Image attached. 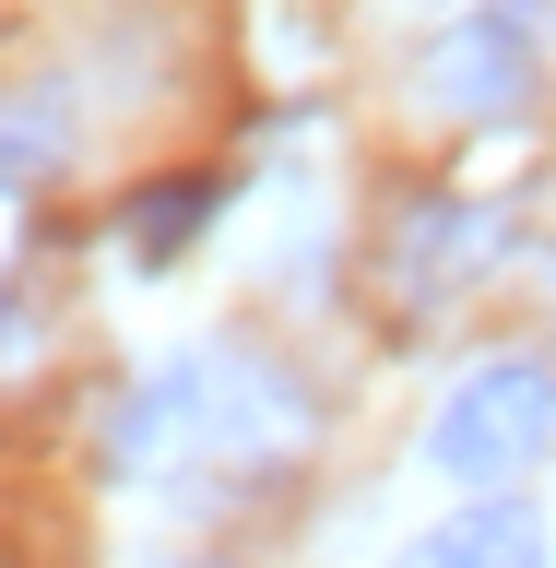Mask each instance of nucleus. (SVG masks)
<instances>
[{
    "label": "nucleus",
    "mask_w": 556,
    "mask_h": 568,
    "mask_svg": "<svg viewBox=\"0 0 556 568\" xmlns=\"http://www.w3.org/2000/svg\"><path fill=\"white\" fill-rule=\"evenodd\" d=\"M213 202H225L213 178H142V190H131V248H142V261H178V248L213 225Z\"/></svg>",
    "instance_id": "39448f33"
},
{
    "label": "nucleus",
    "mask_w": 556,
    "mask_h": 568,
    "mask_svg": "<svg viewBox=\"0 0 556 568\" xmlns=\"http://www.w3.org/2000/svg\"><path fill=\"white\" fill-rule=\"evenodd\" d=\"M71 95L60 83H24V95H0V190H48L71 166Z\"/></svg>",
    "instance_id": "20e7f679"
},
{
    "label": "nucleus",
    "mask_w": 556,
    "mask_h": 568,
    "mask_svg": "<svg viewBox=\"0 0 556 568\" xmlns=\"http://www.w3.org/2000/svg\"><path fill=\"white\" fill-rule=\"evenodd\" d=\"M426 450H438V474H462V486H509V474H533V462L556 450V367L486 355V367L438 403Z\"/></svg>",
    "instance_id": "f257e3e1"
},
{
    "label": "nucleus",
    "mask_w": 556,
    "mask_h": 568,
    "mask_svg": "<svg viewBox=\"0 0 556 568\" xmlns=\"http://www.w3.org/2000/svg\"><path fill=\"white\" fill-rule=\"evenodd\" d=\"M486 248H497V213H474V202H403L391 237H380V273H391V296L426 320L438 296H462V284L486 273Z\"/></svg>",
    "instance_id": "f03ea898"
},
{
    "label": "nucleus",
    "mask_w": 556,
    "mask_h": 568,
    "mask_svg": "<svg viewBox=\"0 0 556 568\" xmlns=\"http://www.w3.org/2000/svg\"><path fill=\"white\" fill-rule=\"evenodd\" d=\"M0 332H12V296H0Z\"/></svg>",
    "instance_id": "0eeeda50"
},
{
    "label": "nucleus",
    "mask_w": 556,
    "mask_h": 568,
    "mask_svg": "<svg viewBox=\"0 0 556 568\" xmlns=\"http://www.w3.org/2000/svg\"><path fill=\"white\" fill-rule=\"evenodd\" d=\"M533 95V12H474L426 48V106L451 119H509Z\"/></svg>",
    "instance_id": "7ed1b4c3"
},
{
    "label": "nucleus",
    "mask_w": 556,
    "mask_h": 568,
    "mask_svg": "<svg viewBox=\"0 0 556 568\" xmlns=\"http://www.w3.org/2000/svg\"><path fill=\"white\" fill-rule=\"evenodd\" d=\"M426 557H438V568H474V557L522 568V557H545V521H533V509H462V521L426 532Z\"/></svg>",
    "instance_id": "423d86ee"
}]
</instances>
